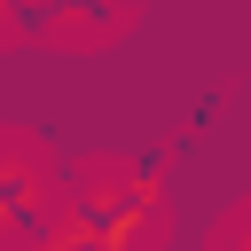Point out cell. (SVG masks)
<instances>
[{"label": "cell", "instance_id": "obj_2", "mask_svg": "<svg viewBox=\"0 0 251 251\" xmlns=\"http://www.w3.org/2000/svg\"><path fill=\"white\" fill-rule=\"evenodd\" d=\"M149 204H157V188H102V196H78V212H71V227H86L102 251H133L141 243V227H149Z\"/></svg>", "mask_w": 251, "mask_h": 251}, {"label": "cell", "instance_id": "obj_1", "mask_svg": "<svg viewBox=\"0 0 251 251\" xmlns=\"http://www.w3.org/2000/svg\"><path fill=\"white\" fill-rule=\"evenodd\" d=\"M0 235L24 243V251H39V243L55 235V196H47V180H39L24 157H8V149H0Z\"/></svg>", "mask_w": 251, "mask_h": 251}, {"label": "cell", "instance_id": "obj_5", "mask_svg": "<svg viewBox=\"0 0 251 251\" xmlns=\"http://www.w3.org/2000/svg\"><path fill=\"white\" fill-rule=\"evenodd\" d=\"M235 251H251V220H243V227H235Z\"/></svg>", "mask_w": 251, "mask_h": 251}, {"label": "cell", "instance_id": "obj_6", "mask_svg": "<svg viewBox=\"0 0 251 251\" xmlns=\"http://www.w3.org/2000/svg\"><path fill=\"white\" fill-rule=\"evenodd\" d=\"M0 16H8V0H0Z\"/></svg>", "mask_w": 251, "mask_h": 251}, {"label": "cell", "instance_id": "obj_3", "mask_svg": "<svg viewBox=\"0 0 251 251\" xmlns=\"http://www.w3.org/2000/svg\"><path fill=\"white\" fill-rule=\"evenodd\" d=\"M39 251H102V243H94V235H86V227H55V235H47V243H39Z\"/></svg>", "mask_w": 251, "mask_h": 251}, {"label": "cell", "instance_id": "obj_4", "mask_svg": "<svg viewBox=\"0 0 251 251\" xmlns=\"http://www.w3.org/2000/svg\"><path fill=\"white\" fill-rule=\"evenodd\" d=\"M47 8H55V24H71V16L86 8V0H47Z\"/></svg>", "mask_w": 251, "mask_h": 251}]
</instances>
